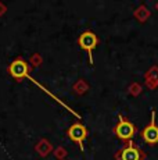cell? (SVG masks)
<instances>
[{
	"label": "cell",
	"instance_id": "obj_1",
	"mask_svg": "<svg viewBox=\"0 0 158 160\" xmlns=\"http://www.w3.org/2000/svg\"><path fill=\"white\" fill-rule=\"evenodd\" d=\"M78 43L83 50L87 52L90 64H93V50H95L97 43H99V38L96 36V33L92 32V31H86V32H83L79 36Z\"/></svg>",
	"mask_w": 158,
	"mask_h": 160
},
{
	"label": "cell",
	"instance_id": "obj_2",
	"mask_svg": "<svg viewBox=\"0 0 158 160\" xmlns=\"http://www.w3.org/2000/svg\"><path fill=\"white\" fill-rule=\"evenodd\" d=\"M114 132L117 134L118 138H121V139L129 141V139H132L133 135H135L136 128L130 121H128V120H125L122 116H119V122H118L117 127L114 128Z\"/></svg>",
	"mask_w": 158,
	"mask_h": 160
},
{
	"label": "cell",
	"instance_id": "obj_3",
	"mask_svg": "<svg viewBox=\"0 0 158 160\" xmlns=\"http://www.w3.org/2000/svg\"><path fill=\"white\" fill-rule=\"evenodd\" d=\"M142 137H143V139L147 143H150V145L158 143V127L156 124V112H154V110H151V121H150V124L143 130Z\"/></svg>",
	"mask_w": 158,
	"mask_h": 160
},
{
	"label": "cell",
	"instance_id": "obj_4",
	"mask_svg": "<svg viewBox=\"0 0 158 160\" xmlns=\"http://www.w3.org/2000/svg\"><path fill=\"white\" fill-rule=\"evenodd\" d=\"M68 137L71 138L74 142L78 143L79 148H81V150H83V141L86 139V137H87V130L85 125L79 124V122L71 125L68 130Z\"/></svg>",
	"mask_w": 158,
	"mask_h": 160
},
{
	"label": "cell",
	"instance_id": "obj_5",
	"mask_svg": "<svg viewBox=\"0 0 158 160\" xmlns=\"http://www.w3.org/2000/svg\"><path fill=\"white\" fill-rule=\"evenodd\" d=\"M28 64L25 63L24 60H21V58H17V60H14L13 63L10 64V67H8V72H10L11 77H14V78L20 79V78H24V77H26V74H28Z\"/></svg>",
	"mask_w": 158,
	"mask_h": 160
},
{
	"label": "cell",
	"instance_id": "obj_6",
	"mask_svg": "<svg viewBox=\"0 0 158 160\" xmlns=\"http://www.w3.org/2000/svg\"><path fill=\"white\" fill-rule=\"evenodd\" d=\"M121 160H142L143 159V153L140 152V149L135 148L132 143H129V146L123 148L122 152L119 155Z\"/></svg>",
	"mask_w": 158,
	"mask_h": 160
}]
</instances>
